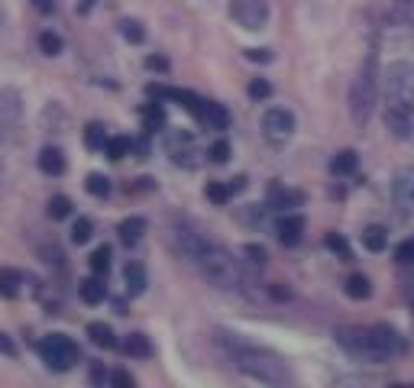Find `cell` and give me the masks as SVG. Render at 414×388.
Wrapping results in <instances>:
<instances>
[{"label":"cell","mask_w":414,"mask_h":388,"mask_svg":"<svg viewBox=\"0 0 414 388\" xmlns=\"http://www.w3.org/2000/svg\"><path fill=\"white\" fill-rule=\"evenodd\" d=\"M65 152L58 146H46L43 152H39V169L46 172V175H52V178H58L65 172Z\"/></svg>","instance_id":"cell-17"},{"label":"cell","mask_w":414,"mask_h":388,"mask_svg":"<svg viewBox=\"0 0 414 388\" xmlns=\"http://www.w3.org/2000/svg\"><path fill=\"white\" fill-rule=\"evenodd\" d=\"M71 211H75V204H71L68 194H56V198H49V217H52V220L71 217Z\"/></svg>","instance_id":"cell-35"},{"label":"cell","mask_w":414,"mask_h":388,"mask_svg":"<svg viewBox=\"0 0 414 388\" xmlns=\"http://www.w3.org/2000/svg\"><path fill=\"white\" fill-rule=\"evenodd\" d=\"M169 155L172 162L182 165V169H197V146H195V136L188 130H172L169 133Z\"/></svg>","instance_id":"cell-11"},{"label":"cell","mask_w":414,"mask_h":388,"mask_svg":"<svg viewBox=\"0 0 414 388\" xmlns=\"http://www.w3.org/2000/svg\"><path fill=\"white\" fill-rule=\"evenodd\" d=\"M85 146L91 149V152H104L107 133H104V127H100V123H88V127H85Z\"/></svg>","instance_id":"cell-33"},{"label":"cell","mask_w":414,"mask_h":388,"mask_svg":"<svg viewBox=\"0 0 414 388\" xmlns=\"http://www.w3.org/2000/svg\"><path fill=\"white\" fill-rule=\"evenodd\" d=\"M243 256H246L249 262H253L256 268H266V262H269L266 246H259V243H246V246H243Z\"/></svg>","instance_id":"cell-40"},{"label":"cell","mask_w":414,"mask_h":388,"mask_svg":"<svg viewBox=\"0 0 414 388\" xmlns=\"http://www.w3.org/2000/svg\"><path fill=\"white\" fill-rule=\"evenodd\" d=\"M233 350V366L243 375L256 382H266V385H288L291 372H288L285 360L272 350H262V346H246V343H230Z\"/></svg>","instance_id":"cell-1"},{"label":"cell","mask_w":414,"mask_h":388,"mask_svg":"<svg viewBox=\"0 0 414 388\" xmlns=\"http://www.w3.org/2000/svg\"><path fill=\"white\" fill-rule=\"evenodd\" d=\"M246 91H249V98H253V100H269V98H272V81H266V78H253Z\"/></svg>","instance_id":"cell-41"},{"label":"cell","mask_w":414,"mask_h":388,"mask_svg":"<svg viewBox=\"0 0 414 388\" xmlns=\"http://www.w3.org/2000/svg\"><path fill=\"white\" fill-rule=\"evenodd\" d=\"M0 295L4 298L20 295V272L16 268H0Z\"/></svg>","instance_id":"cell-31"},{"label":"cell","mask_w":414,"mask_h":388,"mask_svg":"<svg viewBox=\"0 0 414 388\" xmlns=\"http://www.w3.org/2000/svg\"><path fill=\"white\" fill-rule=\"evenodd\" d=\"M343 291L353 298V301H366V298H372V282L363 276V272H353V276L343 282Z\"/></svg>","instance_id":"cell-22"},{"label":"cell","mask_w":414,"mask_h":388,"mask_svg":"<svg viewBox=\"0 0 414 388\" xmlns=\"http://www.w3.org/2000/svg\"><path fill=\"white\" fill-rule=\"evenodd\" d=\"M243 188H246V178H243V175H237V178L230 182V191L237 194V191H243Z\"/></svg>","instance_id":"cell-51"},{"label":"cell","mask_w":414,"mask_h":388,"mask_svg":"<svg viewBox=\"0 0 414 388\" xmlns=\"http://www.w3.org/2000/svg\"><path fill=\"white\" fill-rule=\"evenodd\" d=\"M392 198H395V207H398L405 217H414V165H405V169L395 172Z\"/></svg>","instance_id":"cell-12"},{"label":"cell","mask_w":414,"mask_h":388,"mask_svg":"<svg viewBox=\"0 0 414 388\" xmlns=\"http://www.w3.org/2000/svg\"><path fill=\"white\" fill-rule=\"evenodd\" d=\"M359 169V152L356 149H343V152L333 155V162H330V172L337 178H346V175H356Z\"/></svg>","instance_id":"cell-21"},{"label":"cell","mask_w":414,"mask_h":388,"mask_svg":"<svg viewBox=\"0 0 414 388\" xmlns=\"http://www.w3.org/2000/svg\"><path fill=\"white\" fill-rule=\"evenodd\" d=\"M91 233H94V224L88 217H78L75 226H71V243H78V246H85L88 240H91Z\"/></svg>","instance_id":"cell-39"},{"label":"cell","mask_w":414,"mask_h":388,"mask_svg":"<svg viewBox=\"0 0 414 388\" xmlns=\"http://www.w3.org/2000/svg\"><path fill=\"white\" fill-rule=\"evenodd\" d=\"M88 337H91L94 346H100V350H117L120 340L117 333H113L110 324H100V320H94V324H88Z\"/></svg>","instance_id":"cell-20"},{"label":"cell","mask_w":414,"mask_h":388,"mask_svg":"<svg viewBox=\"0 0 414 388\" xmlns=\"http://www.w3.org/2000/svg\"><path fill=\"white\" fill-rule=\"evenodd\" d=\"M39 49H43V56H49V58L62 56V49H65L62 36H58V33H52V29H46V33H39Z\"/></svg>","instance_id":"cell-32"},{"label":"cell","mask_w":414,"mask_h":388,"mask_svg":"<svg viewBox=\"0 0 414 388\" xmlns=\"http://www.w3.org/2000/svg\"><path fill=\"white\" fill-rule=\"evenodd\" d=\"M133 152H136V159H149V140H146V136L133 142Z\"/></svg>","instance_id":"cell-48"},{"label":"cell","mask_w":414,"mask_h":388,"mask_svg":"<svg viewBox=\"0 0 414 388\" xmlns=\"http://www.w3.org/2000/svg\"><path fill=\"white\" fill-rule=\"evenodd\" d=\"M195 266L204 272V278H207V282L217 285V288H224V291H237L239 282H243L237 259H233L224 246H217V243H211V246L204 249V253L197 256Z\"/></svg>","instance_id":"cell-2"},{"label":"cell","mask_w":414,"mask_h":388,"mask_svg":"<svg viewBox=\"0 0 414 388\" xmlns=\"http://www.w3.org/2000/svg\"><path fill=\"white\" fill-rule=\"evenodd\" d=\"M259 127H262V136H266V140L281 142L295 133V113L285 110V107H269V110L262 113Z\"/></svg>","instance_id":"cell-9"},{"label":"cell","mask_w":414,"mask_h":388,"mask_svg":"<svg viewBox=\"0 0 414 388\" xmlns=\"http://www.w3.org/2000/svg\"><path fill=\"white\" fill-rule=\"evenodd\" d=\"M123 353L133 356V360H146L149 353H152V343L146 340V333H127V340H123Z\"/></svg>","instance_id":"cell-23"},{"label":"cell","mask_w":414,"mask_h":388,"mask_svg":"<svg viewBox=\"0 0 414 388\" xmlns=\"http://www.w3.org/2000/svg\"><path fill=\"white\" fill-rule=\"evenodd\" d=\"M117 26H120V36H123L130 46H140L143 39H146V29H143L140 20H130V16H127V20H120Z\"/></svg>","instance_id":"cell-30"},{"label":"cell","mask_w":414,"mask_h":388,"mask_svg":"<svg viewBox=\"0 0 414 388\" xmlns=\"http://www.w3.org/2000/svg\"><path fill=\"white\" fill-rule=\"evenodd\" d=\"M382 94L385 104H414V65L392 62L382 75Z\"/></svg>","instance_id":"cell-6"},{"label":"cell","mask_w":414,"mask_h":388,"mask_svg":"<svg viewBox=\"0 0 414 388\" xmlns=\"http://www.w3.org/2000/svg\"><path fill=\"white\" fill-rule=\"evenodd\" d=\"M204 194H207V201H211V204H217V207H224L227 201L233 198L230 184H224V182H211L207 188H204Z\"/></svg>","instance_id":"cell-36"},{"label":"cell","mask_w":414,"mask_h":388,"mask_svg":"<svg viewBox=\"0 0 414 388\" xmlns=\"http://www.w3.org/2000/svg\"><path fill=\"white\" fill-rule=\"evenodd\" d=\"M269 201H272L275 211H288V207L301 204L304 194H301V191H285L279 182H272V184H269Z\"/></svg>","instance_id":"cell-18"},{"label":"cell","mask_w":414,"mask_h":388,"mask_svg":"<svg viewBox=\"0 0 414 388\" xmlns=\"http://www.w3.org/2000/svg\"><path fill=\"white\" fill-rule=\"evenodd\" d=\"M172 243H175L178 253L191 262H197V256L211 246V240L201 233V226L188 224V220H175V224H172Z\"/></svg>","instance_id":"cell-7"},{"label":"cell","mask_w":414,"mask_h":388,"mask_svg":"<svg viewBox=\"0 0 414 388\" xmlns=\"http://www.w3.org/2000/svg\"><path fill=\"white\" fill-rule=\"evenodd\" d=\"M85 191L91 198H110V178L100 175V172H91V175L85 178Z\"/></svg>","instance_id":"cell-29"},{"label":"cell","mask_w":414,"mask_h":388,"mask_svg":"<svg viewBox=\"0 0 414 388\" xmlns=\"http://www.w3.org/2000/svg\"><path fill=\"white\" fill-rule=\"evenodd\" d=\"M20 120V98H10V104H0V136L7 133L14 123Z\"/></svg>","instance_id":"cell-34"},{"label":"cell","mask_w":414,"mask_h":388,"mask_svg":"<svg viewBox=\"0 0 414 388\" xmlns=\"http://www.w3.org/2000/svg\"><path fill=\"white\" fill-rule=\"evenodd\" d=\"M117 233H120V243H123V246H136V243L146 236V220H143V217H127L123 224L117 226Z\"/></svg>","instance_id":"cell-19"},{"label":"cell","mask_w":414,"mask_h":388,"mask_svg":"<svg viewBox=\"0 0 414 388\" xmlns=\"http://www.w3.org/2000/svg\"><path fill=\"white\" fill-rule=\"evenodd\" d=\"M369 330H372V340H376V346H379L382 356H385V362L395 360V356H401V353H408V340L401 337V333L395 330L392 324H372Z\"/></svg>","instance_id":"cell-13"},{"label":"cell","mask_w":414,"mask_h":388,"mask_svg":"<svg viewBox=\"0 0 414 388\" xmlns=\"http://www.w3.org/2000/svg\"><path fill=\"white\" fill-rule=\"evenodd\" d=\"M78 298L85 304H100L107 298V285H104V276H91V278H81L78 282Z\"/></svg>","instance_id":"cell-15"},{"label":"cell","mask_w":414,"mask_h":388,"mask_svg":"<svg viewBox=\"0 0 414 388\" xmlns=\"http://www.w3.org/2000/svg\"><path fill=\"white\" fill-rule=\"evenodd\" d=\"M395 262H398V266H411L414 262V236H408V240H401L398 246H395Z\"/></svg>","instance_id":"cell-42"},{"label":"cell","mask_w":414,"mask_h":388,"mask_svg":"<svg viewBox=\"0 0 414 388\" xmlns=\"http://www.w3.org/2000/svg\"><path fill=\"white\" fill-rule=\"evenodd\" d=\"M337 343L350 360L366 362V366H385V356H382V350L376 346L369 327H340Z\"/></svg>","instance_id":"cell-4"},{"label":"cell","mask_w":414,"mask_h":388,"mask_svg":"<svg viewBox=\"0 0 414 388\" xmlns=\"http://www.w3.org/2000/svg\"><path fill=\"white\" fill-rule=\"evenodd\" d=\"M133 152V140L130 136H110L104 146V155L110 159V162H120V159H127V155Z\"/></svg>","instance_id":"cell-25"},{"label":"cell","mask_w":414,"mask_h":388,"mask_svg":"<svg viewBox=\"0 0 414 388\" xmlns=\"http://www.w3.org/2000/svg\"><path fill=\"white\" fill-rule=\"evenodd\" d=\"M0 353H4V356H16V343L4 330H0Z\"/></svg>","instance_id":"cell-46"},{"label":"cell","mask_w":414,"mask_h":388,"mask_svg":"<svg viewBox=\"0 0 414 388\" xmlns=\"http://www.w3.org/2000/svg\"><path fill=\"white\" fill-rule=\"evenodd\" d=\"M143 127H146V133H159V130L165 127V107L162 104L143 107Z\"/></svg>","instance_id":"cell-26"},{"label":"cell","mask_w":414,"mask_h":388,"mask_svg":"<svg viewBox=\"0 0 414 388\" xmlns=\"http://www.w3.org/2000/svg\"><path fill=\"white\" fill-rule=\"evenodd\" d=\"M230 155H233V146L227 140L211 142V149H207V159H211L214 165H227V162H230Z\"/></svg>","instance_id":"cell-38"},{"label":"cell","mask_w":414,"mask_h":388,"mask_svg":"<svg viewBox=\"0 0 414 388\" xmlns=\"http://www.w3.org/2000/svg\"><path fill=\"white\" fill-rule=\"evenodd\" d=\"M246 58H249V62H259V65H269L275 58V52L272 49H246Z\"/></svg>","instance_id":"cell-43"},{"label":"cell","mask_w":414,"mask_h":388,"mask_svg":"<svg viewBox=\"0 0 414 388\" xmlns=\"http://www.w3.org/2000/svg\"><path fill=\"white\" fill-rule=\"evenodd\" d=\"M275 233H279V243L281 246H298L304 236V217L301 214H285V217H279V224H275Z\"/></svg>","instance_id":"cell-14"},{"label":"cell","mask_w":414,"mask_h":388,"mask_svg":"<svg viewBox=\"0 0 414 388\" xmlns=\"http://www.w3.org/2000/svg\"><path fill=\"white\" fill-rule=\"evenodd\" d=\"M110 259H113V253H110V246H98L91 253V272L94 276H107V268H110Z\"/></svg>","instance_id":"cell-37"},{"label":"cell","mask_w":414,"mask_h":388,"mask_svg":"<svg viewBox=\"0 0 414 388\" xmlns=\"http://www.w3.org/2000/svg\"><path fill=\"white\" fill-rule=\"evenodd\" d=\"M146 68H149V71H159V75H165V71H169V58L149 56V58H146Z\"/></svg>","instance_id":"cell-45"},{"label":"cell","mask_w":414,"mask_h":388,"mask_svg":"<svg viewBox=\"0 0 414 388\" xmlns=\"http://www.w3.org/2000/svg\"><path fill=\"white\" fill-rule=\"evenodd\" d=\"M123 276H127V291L130 295H143L146 291V268L140 266V262H127V268H123Z\"/></svg>","instance_id":"cell-24"},{"label":"cell","mask_w":414,"mask_h":388,"mask_svg":"<svg viewBox=\"0 0 414 388\" xmlns=\"http://www.w3.org/2000/svg\"><path fill=\"white\" fill-rule=\"evenodd\" d=\"M385 127L392 136L414 146V104H385Z\"/></svg>","instance_id":"cell-10"},{"label":"cell","mask_w":414,"mask_h":388,"mask_svg":"<svg viewBox=\"0 0 414 388\" xmlns=\"http://www.w3.org/2000/svg\"><path fill=\"white\" fill-rule=\"evenodd\" d=\"M201 123H207L211 130H227L230 127V110L224 104H217V100H204Z\"/></svg>","instance_id":"cell-16"},{"label":"cell","mask_w":414,"mask_h":388,"mask_svg":"<svg viewBox=\"0 0 414 388\" xmlns=\"http://www.w3.org/2000/svg\"><path fill=\"white\" fill-rule=\"evenodd\" d=\"M0 182H4V165H0Z\"/></svg>","instance_id":"cell-54"},{"label":"cell","mask_w":414,"mask_h":388,"mask_svg":"<svg viewBox=\"0 0 414 388\" xmlns=\"http://www.w3.org/2000/svg\"><path fill=\"white\" fill-rule=\"evenodd\" d=\"M376 98H379V78H376V56H369L350 85V113H353V120H356V127L369 123Z\"/></svg>","instance_id":"cell-3"},{"label":"cell","mask_w":414,"mask_h":388,"mask_svg":"<svg viewBox=\"0 0 414 388\" xmlns=\"http://www.w3.org/2000/svg\"><path fill=\"white\" fill-rule=\"evenodd\" d=\"M113 308H117V314H130V310H127V301H120V298L113 301Z\"/></svg>","instance_id":"cell-53"},{"label":"cell","mask_w":414,"mask_h":388,"mask_svg":"<svg viewBox=\"0 0 414 388\" xmlns=\"http://www.w3.org/2000/svg\"><path fill=\"white\" fill-rule=\"evenodd\" d=\"M33 7L39 10V14H52V10H56V0H33Z\"/></svg>","instance_id":"cell-49"},{"label":"cell","mask_w":414,"mask_h":388,"mask_svg":"<svg viewBox=\"0 0 414 388\" xmlns=\"http://www.w3.org/2000/svg\"><path fill=\"white\" fill-rule=\"evenodd\" d=\"M324 246L337 256L340 262H353V246L346 243V236H340V233H327V236H324Z\"/></svg>","instance_id":"cell-27"},{"label":"cell","mask_w":414,"mask_h":388,"mask_svg":"<svg viewBox=\"0 0 414 388\" xmlns=\"http://www.w3.org/2000/svg\"><path fill=\"white\" fill-rule=\"evenodd\" d=\"M269 291H272V298H279V301H285V298H288V291H285V288H279V285H272Z\"/></svg>","instance_id":"cell-52"},{"label":"cell","mask_w":414,"mask_h":388,"mask_svg":"<svg viewBox=\"0 0 414 388\" xmlns=\"http://www.w3.org/2000/svg\"><path fill=\"white\" fill-rule=\"evenodd\" d=\"M88 375H91V382H94V385H100V382H107V369L100 366V362H91V372H88Z\"/></svg>","instance_id":"cell-47"},{"label":"cell","mask_w":414,"mask_h":388,"mask_svg":"<svg viewBox=\"0 0 414 388\" xmlns=\"http://www.w3.org/2000/svg\"><path fill=\"white\" fill-rule=\"evenodd\" d=\"M94 4H98V0H78V14L81 16H88L94 10Z\"/></svg>","instance_id":"cell-50"},{"label":"cell","mask_w":414,"mask_h":388,"mask_svg":"<svg viewBox=\"0 0 414 388\" xmlns=\"http://www.w3.org/2000/svg\"><path fill=\"white\" fill-rule=\"evenodd\" d=\"M230 16L237 26L249 29V33H259L269 26V4L266 0H233L230 4Z\"/></svg>","instance_id":"cell-8"},{"label":"cell","mask_w":414,"mask_h":388,"mask_svg":"<svg viewBox=\"0 0 414 388\" xmlns=\"http://www.w3.org/2000/svg\"><path fill=\"white\" fill-rule=\"evenodd\" d=\"M363 246L369 249V253H382V249L388 246L385 226H366V230H363Z\"/></svg>","instance_id":"cell-28"},{"label":"cell","mask_w":414,"mask_h":388,"mask_svg":"<svg viewBox=\"0 0 414 388\" xmlns=\"http://www.w3.org/2000/svg\"><path fill=\"white\" fill-rule=\"evenodd\" d=\"M110 385H117V388H133L136 379H133L130 372H123V369H117V372L110 375Z\"/></svg>","instance_id":"cell-44"},{"label":"cell","mask_w":414,"mask_h":388,"mask_svg":"<svg viewBox=\"0 0 414 388\" xmlns=\"http://www.w3.org/2000/svg\"><path fill=\"white\" fill-rule=\"evenodd\" d=\"M36 350H39L43 362L52 369V372H68V369H75V362L81 360L78 343L71 337H65V333H46Z\"/></svg>","instance_id":"cell-5"}]
</instances>
